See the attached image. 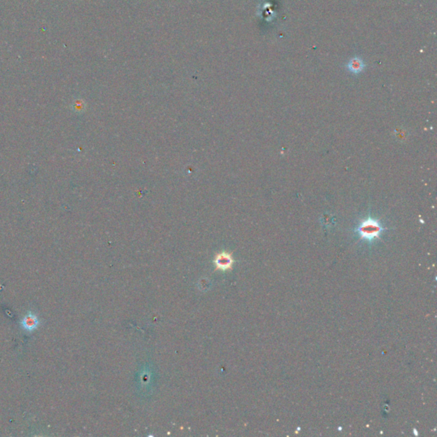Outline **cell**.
<instances>
[{
  "label": "cell",
  "mask_w": 437,
  "mask_h": 437,
  "mask_svg": "<svg viewBox=\"0 0 437 437\" xmlns=\"http://www.w3.org/2000/svg\"><path fill=\"white\" fill-rule=\"evenodd\" d=\"M383 225L379 221L371 218H367L357 226L355 232L360 238L368 242L373 241L374 239H379L381 233L384 231Z\"/></svg>",
  "instance_id": "6da1fadb"
},
{
  "label": "cell",
  "mask_w": 437,
  "mask_h": 437,
  "mask_svg": "<svg viewBox=\"0 0 437 437\" xmlns=\"http://www.w3.org/2000/svg\"><path fill=\"white\" fill-rule=\"evenodd\" d=\"M40 326H41V320L33 312H28L21 320V327L27 333L33 332L34 330H36Z\"/></svg>",
  "instance_id": "7a4b0ae2"
},
{
  "label": "cell",
  "mask_w": 437,
  "mask_h": 437,
  "mask_svg": "<svg viewBox=\"0 0 437 437\" xmlns=\"http://www.w3.org/2000/svg\"><path fill=\"white\" fill-rule=\"evenodd\" d=\"M216 265V270L226 271L232 268V265L234 263V260L232 258V255L229 253L222 252L216 256V259L214 261Z\"/></svg>",
  "instance_id": "3957f363"
},
{
  "label": "cell",
  "mask_w": 437,
  "mask_h": 437,
  "mask_svg": "<svg viewBox=\"0 0 437 437\" xmlns=\"http://www.w3.org/2000/svg\"><path fill=\"white\" fill-rule=\"evenodd\" d=\"M348 68L349 70L353 73V74H359L361 71L363 70L365 67L363 61L360 59V57H353L348 64Z\"/></svg>",
  "instance_id": "277c9868"
}]
</instances>
